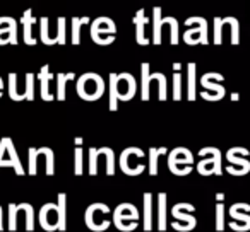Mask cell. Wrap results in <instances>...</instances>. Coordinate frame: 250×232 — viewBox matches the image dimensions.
<instances>
[{
  "mask_svg": "<svg viewBox=\"0 0 250 232\" xmlns=\"http://www.w3.org/2000/svg\"><path fill=\"white\" fill-rule=\"evenodd\" d=\"M77 94L84 101H98L104 94V80L98 73H84L77 80Z\"/></svg>",
  "mask_w": 250,
  "mask_h": 232,
  "instance_id": "1",
  "label": "cell"
},
{
  "mask_svg": "<svg viewBox=\"0 0 250 232\" xmlns=\"http://www.w3.org/2000/svg\"><path fill=\"white\" fill-rule=\"evenodd\" d=\"M187 26V31L184 33V41L187 45L194 46V45H209L208 39V21L201 16H194V18L185 19L184 22Z\"/></svg>",
  "mask_w": 250,
  "mask_h": 232,
  "instance_id": "2",
  "label": "cell"
},
{
  "mask_svg": "<svg viewBox=\"0 0 250 232\" xmlns=\"http://www.w3.org/2000/svg\"><path fill=\"white\" fill-rule=\"evenodd\" d=\"M117 36V26L110 18H96L91 22V38L96 45L108 46L115 41Z\"/></svg>",
  "mask_w": 250,
  "mask_h": 232,
  "instance_id": "3",
  "label": "cell"
},
{
  "mask_svg": "<svg viewBox=\"0 0 250 232\" xmlns=\"http://www.w3.org/2000/svg\"><path fill=\"white\" fill-rule=\"evenodd\" d=\"M199 156H211L208 159H202L197 162V171L202 176H221L223 174V167H221V150L216 149V147H204V149L199 150Z\"/></svg>",
  "mask_w": 250,
  "mask_h": 232,
  "instance_id": "4",
  "label": "cell"
},
{
  "mask_svg": "<svg viewBox=\"0 0 250 232\" xmlns=\"http://www.w3.org/2000/svg\"><path fill=\"white\" fill-rule=\"evenodd\" d=\"M132 157H137V159H143L144 152L137 147H129V149H125L120 156V167L125 174H129V176H137L144 171V164H137L136 167H132Z\"/></svg>",
  "mask_w": 250,
  "mask_h": 232,
  "instance_id": "5",
  "label": "cell"
},
{
  "mask_svg": "<svg viewBox=\"0 0 250 232\" xmlns=\"http://www.w3.org/2000/svg\"><path fill=\"white\" fill-rule=\"evenodd\" d=\"M115 86H117V97L120 101H130L136 96L137 90V82L130 73H117V80H115Z\"/></svg>",
  "mask_w": 250,
  "mask_h": 232,
  "instance_id": "6",
  "label": "cell"
},
{
  "mask_svg": "<svg viewBox=\"0 0 250 232\" xmlns=\"http://www.w3.org/2000/svg\"><path fill=\"white\" fill-rule=\"evenodd\" d=\"M192 162H194V156H192L190 150L185 149V147H177V149L171 150L170 156H168V167H170V171L175 176H177L178 166H182V169H185V167L192 166Z\"/></svg>",
  "mask_w": 250,
  "mask_h": 232,
  "instance_id": "7",
  "label": "cell"
},
{
  "mask_svg": "<svg viewBox=\"0 0 250 232\" xmlns=\"http://www.w3.org/2000/svg\"><path fill=\"white\" fill-rule=\"evenodd\" d=\"M245 157H249V150L243 149V147H233V149H229L228 152H226V159L231 164H235V166H240L236 176H245V174H249L250 162Z\"/></svg>",
  "mask_w": 250,
  "mask_h": 232,
  "instance_id": "8",
  "label": "cell"
},
{
  "mask_svg": "<svg viewBox=\"0 0 250 232\" xmlns=\"http://www.w3.org/2000/svg\"><path fill=\"white\" fill-rule=\"evenodd\" d=\"M225 80V77L221 75V73L218 72H211V73H204V75L201 77V84L204 89H211L216 92V97H218V101H221L223 97H225L226 94V89L221 86V82Z\"/></svg>",
  "mask_w": 250,
  "mask_h": 232,
  "instance_id": "9",
  "label": "cell"
},
{
  "mask_svg": "<svg viewBox=\"0 0 250 232\" xmlns=\"http://www.w3.org/2000/svg\"><path fill=\"white\" fill-rule=\"evenodd\" d=\"M134 24H136V41H137V45H141V46L149 45V39L146 38V33H144L146 24H147V18H146V12H144V9H139V11L136 12V16H134Z\"/></svg>",
  "mask_w": 250,
  "mask_h": 232,
  "instance_id": "10",
  "label": "cell"
},
{
  "mask_svg": "<svg viewBox=\"0 0 250 232\" xmlns=\"http://www.w3.org/2000/svg\"><path fill=\"white\" fill-rule=\"evenodd\" d=\"M187 99L188 101H195V97H197V89H195V86H197V65H195L194 62H190L187 65Z\"/></svg>",
  "mask_w": 250,
  "mask_h": 232,
  "instance_id": "11",
  "label": "cell"
},
{
  "mask_svg": "<svg viewBox=\"0 0 250 232\" xmlns=\"http://www.w3.org/2000/svg\"><path fill=\"white\" fill-rule=\"evenodd\" d=\"M144 214H143V225L144 231L149 232L153 229V195L144 193Z\"/></svg>",
  "mask_w": 250,
  "mask_h": 232,
  "instance_id": "12",
  "label": "cell"
},
{
  "mask_svg": "<svg viewBox=\"0 0 250 232\" xmlns=\"http://www.w3.org/2000/svg\"><path fill=\"white\" fill-rule=\"evenodd\" d=\"M158 231H167V195H158Z\"/></svg>",
  "mask_w": 250,
  "mask_h": 232,
  "instance_id": "13",
  "label": "cell"
},
{
  "mask_svg": "<svg viewBox=\"0 0 250 232\" xmlns=\"http://www.w3.org/2000/svg\"><path fill=\"white\" fill-rule=\"evenodd\" d=\"M163 18H161V7L153 9V43L161 45V28H163Z\"/></svg>",
  "mask_w": 250,
  "mask_h": 232,
  "instance_id": "14",
  "label": "cell"
},
{
  "mask_svg": "<svg viewBox=\"0 0 250 232\" xmlns=\"http://www.w3.org/2000/svg\"><path fill=\"white\" fill-rule=\"evenodd\" d=\"M141 79H143V89H141V97H143V101H149V84H151L149 63L144 62L143 65H141Z\"/></svg>",
  "mask_w": 250,
  "mask_h": 232,
  "instance_id": "15",
  "label": "cell"
},
{
  "mask_svg": "<svg viewBox=\"0 0 250 232\" xmlns=\"http://www.w3.org/2000/svg\"><path fill=\"white\" fill-rule=\"evenodd\" d=\"M168 150L167 147H153V149L149 150V174L151 176H156L158 174V159H160V156H165Z\"/></svg>",
  "mask_w": 250,
  "mask_h": 232,
  "instance_id": "16",
  "label": "cell"
},
{
  "mask_svg": "<svg viewBox=\"0 0 250 232\" xmlns=\"http://www.w3.org/2000/svg\"><path fill=\"white\" fill-rule=\"evenodd\" d=\"M223 24H228L231 28V45L236 46L240 43V22L235 18H223Z\"/></svg>",
  "mask_w": 250,
  "mask_h": 232,
  "instance_id": "17",
  "label": "cell"
},
{
  "mask_svg": "<svg viewBox=\"0 0 250 232\" xmlns=\"http://www.w3.org/2000/svg\"><path fill=\"white\" fill-rule=\"evenodd\" d=\"M117 73H110V80H108V89H110V111L118 109V97H117Z\"/></svg>",
  "mask_w": 250,
  "mask_h": 232,
  "instance_id": "18",
  "label": "cell"
},
{
  "mask_svg": "<svg viewBox=\"0 0 250 232\" xmlns=\"http://www.w3.org/2000/svg\"><path fill=\"white\" fill-rule=\"evenodd\" d=\"M89 24V18H74L72 21V41L74 45H79L81 43V26Z\"/></svg>",
  "mask_w": 250,
  "mask_h": 232,
  "instance_id": "19",
  "label": "cell"
},
{
  "mask_svg": "<svg viewBox=\"0 0 250 232\" xmlns=\"http://www.w3.org/2000/svg\"><path fill=\"white\" fill-rule=\"evenodd\" d=\"M214 26H212V43L214 45H221L223 43V28H225V24H223V18H214Z\"/></svg>",
  "mask_w": 250,
  "mask_h": 232,
  "instance_id": "20",
  "label": "cell"
},
{
  "mask_svg": "<svg viewBox=\"0 0 250 232\" xmlns=\"http://www.w3.org/2000/svg\"><path fill=\"white\" fill-rule=\"evenodd\" d=\"M151 79L156 80L158 86H160V94H158L160 101H167V97H168V94H167V77H165L163 73L156 72V73H151Z\"/></svg>",
  "mask_w": 250,
  "mask_h": 232,
  "instance_id": "21",
  "label": "cell"
},
{
  "mask_svg": "<svg viewBox=\"0 0 250 232\" xmlns=\"http://www.w3.org/2000/svg\"><path fill=\"white\" fill-rule=\"evenodd\" d=\"M171 215H173L177 220L187 222V225L190 227V231H192V229H195V225H197V218H195L194 215H190V214H182V212L177 210V208H171Z\"/></svg>",
  "mask_w": 250,
  "mask_h": 232,
  "instance_id": "22",
  "label": "cell"
},
{
  "mask_svg": "<svg viewBox=\"0 0 250 232\" xmlns=\"http://www.w3.org/2000/svg\"><path fill=\"white\" fill-rule=\"evenodd\" d=\"M101 152L106 156V174L108 176H113L115 174V154L110 147H101Z\"/></svg>",
  "mask_w": 250,
  "mask_h": 232,
  "instance_id": "23",
  "label": "cell"
},
{
  "mask_svg": "<svg viewBox=\"0 0 250 232\" xmlns=\"http://www.w3.org/2000/svg\"><path fill=\"white\" fill-rule=\"evenodd\" d=\"M216 231H225V205L221 201H218V205H216Z\"/></svg>",
  "mask_w": 250,
  "mask_h": 232,
  "instance_id": "24",
  "label": "cell"
},
{
  "mask_svg": "<svg viewBox=\"0 0 250 232\" xmlns=\"http://www.w3.org/2000/svg\"><path fill=\"white\" fill-rule=\"evenodd\" d=\"M182 99V73L175 70L173 73V101Z\"/></svg>",
  "mask_w": 250,
  "mask_h": 232,
  "instance_id": "25",
  "label": "cell"
},
{
  "mask_svg": "<svg viewBox=\"0 0 250 232\" xmlns=\"http://www.w3.org/2000/svg\"><path fill=\"white\" fill-rule=\"evenodd\" d=\"M165 19H167V22L170 24V31H171L170 43L173 46H177L178 45V22H177V19L175 18H165Z\"/></svg>",
  "mask_w": 250,
  "mask_h": 232,
  "instance_id": "26",
  "label": "cell"
},
{
  "mask_svg": "<svg viewBox=\"0 0 250 232\" xmlns=\"http://www.w3.org/2000/svg\"><path fill=\"white\" fill-rule=\"evenodd\" d=\"M98 149H94V147H91L89 149V174L91 176H96L98 173Z\"/></svg>",
  "mask_w": 250,
  "mask_h": 232,
  "instance_id": "27",
  "label": "cell"
},
{
  "mask_svg": "<svg viewBox=\"0 0 250 232\" xmlns=\"http://www.w3.org/2000/svg\"><path fill=\"white\" fill-rule=\"evenodd\" d=\"M229 215H231L235 220H242L245 224V231H250V215H245V214H240L236 208H229Z\"/></svg>",
  "mask_w": 250,
  "mask_h": 232,
  "instance_id": "28",
  "label": "cell"
},
{
  "mask_svg": "<svg viewBox=\"0 0 250 232\" xmlns=\"http://www.w3.org/2000/svg\"><path fill=\"white\" fill-rule=\"evenodd\" d=\"M60 207H59V215H60V222H59V229L63 231L65 229V195H60Z\"/></svg>",
  "mask_w": 250,
  "mask_h": 232,
  "instance_id": "29",
  "label": "cell"
},
{
  "mask_svg": "<svg viewBox=\"0 0 250 232\" xmlns=\"http://www.w3.org/2000/svg\"><path fill=\"white\" fill-rule=\"evenodd\" d=\"M69 79H74V73H69V75H59V97L60 99H63L65 97V82Z\"/></svg>",
  "mask_w": 250,
  "mask_h": 232,
  "instance_id": "30",
  "label": "cell"
},
{
  "mask_svg": "<svg viewBox=\"0 0 250 232\" xmlns=\"http://www.w3.org/2000/svg\"><path fill=\"white\" fill-rule=\"evenodd\" d=\"M76 174L77 176L83 174V149L81 147L76 149Z\"/></svg>",
  "mask_w": 250,
  "mask_h": 232,
  "instance_id": "31",
  "label": "cell"
},
{
  "mask_svg": "<svg viewBox=\"0 0 250 232\" xmlns=\"http://www.w3.org/2000/svg\"><path fill=\"white\" fill-rule=\"evenodd\" d=\"M63 36H65V19H60L59 21V41L63 43L65 39H63Z\"/></svg>",
  "mask_w": 250,
  "mask_h": 232,
  "instance_id": "32",
  "label": "cell"
},
{
  "mask_svg": "<svg viewBox=\"0 0 250 232\" xmlns=\"http://www.w3.org/2000/svg\"><path fill=\"white\" fill-rule=\"evenodd\" d=\"M233 208H236V210L250 212V205H247V203H235V205H233Z\"/></svg>",
  "mask_w": 250,
  "mask_h": 232,
  "instance_id": "33",
  "label": "cell"
},
{
  "mask_svg": "<svg viewBox=\"0 0 250 232\" xmlns=\"http://www.w3.org/2000/svg\"><path fill=\"white\" fill-rule=\"evenodd\" d=\"M216 200H218V201H223V200H225V195H223V193H218V195H216Z\"/></svg>",
  "mask_w": 250,
  "mask_h": 232,
  "instance_id": "34",
  "label": "cell"
},
{
  "mask_svg": "<svg viewBox=\"0 0 250 232\" xmlns=\"http://www.w3.org/2000/svg\"><path fill=\"white\" fill-rule=\"evenodd\" d=\"M180 69H182V63H173V70H178V72H180Z\"/></svg>",
  "mask_w": 250,
  "mask_h": 232,
  "instance_id": "35",
  "label": "cell"
},
{
  "mask_svg": "<svg viewBox=\"0 0 250 232\" xmlns=\"http://www.w3.org/2000/svg\"><path fill=\"white\" fill-rule=\"evenodd\" d=\"M231 99L236 101V99H240V96H238V94H231Z\"/></svg>",
  "mask_w": 250,
  "mask_h": 232,
  "instance_id": "36",
  "label": "cell"
}]
</instances>
